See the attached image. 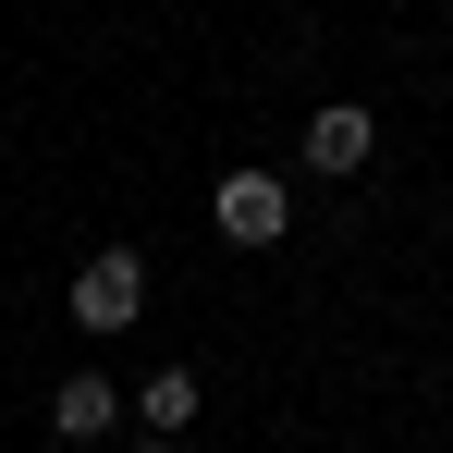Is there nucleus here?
<instances>
[{
    "label": "nucleus",
    "instance_id": "obj_2",
    "mask_svg": "<svg viewBox=\"0 0 453 453\" xmlns=\"http://www.w3.org/2000/svg\"><path fill=\"white\" fill-rule=\"evenodd\" d=\"M209 221H221L233 245H282V233H295V196H282L270 172H221V184H209Z\"/></svg>",
    "mask_w": 453,
    "mask_h": 453
},
{
    "label": "nucleus",
    "instance_id": "obj_3",
    "mask_svg": "<svg viewBox=\"0 0 453 453\" xmlns=\"http://www.w3.org/2000/svg\"><path fill=\"white\" fill-rule=\"evenodd\" d=\"M368 159H380V123L356 111V98H319V111H306V172L343 184V172H368Z\"/></svg>",
    "mask_w": 453,
    "mask_h": 453
},
{
    "label": "nucleus",
    "instance_id": "obj_4",
    "mask_svg": "<svg viewBox=\"0 0 453 453\" xmlns=\"http://www.w3.org/2000/svg\"><path fill=\"white\" fill-rule=\"evenodd\" d=\"M111 417H123V392H111V380H98V368H74V380H62V392H50V429H62V441H98Z\"/></svg>",
    "mask_w": 453,
    "mask_h": 453
},
{
    "label": "nucleus",
    "instance_id": "obj_6",
    "mask_svg": "<svg viewBox=\"0 0 453 453\" xmlns=\"http://www.w3.org/2000/svg\"><path fill=\"white\" fill-rule=\"evenodd\" d=\"M135 453H172V441H135Z\"/></svg>",
    "mask_w": 453,
    "mask_h": 453
},
{
    "label": "nucleus",
    "instance_id": "obj_5",
    "mask_svg": "<svg viewBox=\"0 0 453 453\" xmlns=\"http://www.w3.org/2000/svg\"><path fill=\"white\" fill-rule=\"evenodd\" d=\"M209 392H196V368H159V380H135V417H148V441H172L184 417H196Z\"/></svg>",
    "mask_w": 453,
    "mask_h": 453
},
{
    "label": "nucleus",
    "instance_id": "obj_1",
    "mask_svg": "<svg viewBox=\"0 0 453 453\" xmlns=\"http://www.w3.org/2000/svg\"><path fill=\"white\" fill-rule=\"evenodd\" d=\"M135 306H148V257H135V245H98V257L74 270V319L86 331H123Z\"/></svg>",
    "mask_w": 453,
    "mask_h": 453
}]
</instances>
